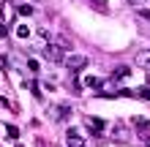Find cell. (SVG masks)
<instances>
[{"mask_svg": "<svg viewBox=\"0 0 150 147\" xmlns=\"http://www.w3.org/2000/svg\"><path fill=\"white\" fill-rule=\"evenodd\" d=\"M44 57H47L49 63H63V60H66V55H63V49H60L57 44H49L47 49H44Z\"/></svg>", "mask_w": 150, "mask_h": 147, "instance_id": "obj_1", "label": "cell"}, {"mask_svg": "<svg viewBox=\"0 0 150 147\" xmlns=\"http://www.w3.org/2000/svg\"><path fill=\"white\" fill-rule=\"evenodd\" d=\"M63 63H66L68 71H79V68H85V65H87V57H85V55H68Z\"/></svg>", "mask_w": 150, "mask_h": 147, "instance_id": "obj_2", "label": "cell"}, {"mask_svg": "<svg viewBox=\"0 0 150 147\" xmlns=\"http://www.w3.org/2000/svg\"><path fill=\"white\" fill-rule=\"evenodd\" d=\"M68 147H85V139H82V136H79V131H76V128H68Z\"/></svg>", "mask_w": 150, "mask_h": 147, "instance_id": "obj_3", "label": "cell"}, {"mask_svg": "<svg viewBox=\"0 0 150 147\" xmlns=\"http://www.w3.org/2000/svg\"><path fill=\"white\" fill-rule=\"evenodd\" d=\"M137 63L145 68V71H150V52H139L137 55Z\"/></svg>", "mask_w": 150, "mask_h": 147, "instance_id": "obj_4", "label": "cell"}, {"mask_svg": "<svg viewBox=\"0 0 150 147\" xmlns=\"http://www.w3.org/2000/svg\"><path fill=\"white\" fill-rule=\"evenodd\" d=\"M0 14H3V19L8 22V19H14V6L11 3H3L0 6Z\"/></svg>", "mask_w": 150, "mask_h": 147, "instance_id": "obj_5", "label": "cell"}, {"mask_svg": "<svg viewBox=\"0 0 150 147\" xmlns=\"http://www.w3.org/2000/svg\"><path fill=\"white\" fill-rule=\"evenodd\" d=\"M131 71H128V65H117L115 68V74H112V79H126Z\"/></svg>", "mask_w": 150, "mask_h": 147, "instance_id": "obj_6", "label": "cell"}, {"mask_svg": "<svg viewBox=\"0 0 150 147\" xmlns=\"http://www.w3.org/2000/svg\"><path fill=\"white\" fill-rule=\"evenodd\" d=\"M85 84L87 87H101V79L98 76H85Z\"/></svg>", "mask_w": 150, "mask_h": 147, "instance_id": "obj_7", "label": "cell"}, {"mask_svg": "<svg viewBox=\"0 0 150 147\" xmlns=\"http://www.w3.org/2000/svg\"><path fill=\"white\" fill-rule=\"evenodd\" d=\"M90 6L96 8V11H107V8H109V6H107V0H90Z\"/></svg>", "mask_w": 150, "mask_h": 147, "instance_id": "obj_8", "label": "cell"}, {"mask_svg": "<svg viewBox=\"0 0 150 147\" xmlns=\"http://www.w3.org/2000/svg\"><path fill=\"white\" fill-rule=\"evenodd\" d=\"M6 134L11 136V139H16V142H19V128H14V125H6Z\"/></svg>", "mask_w": 150, "mask_h": 147, "instance_id": "obj_9", "label": "cell"}, {"mask_svg": "<svg viewBox=\"0 0 150 147\" xmlns=\"http://www.w3.org/2000/svg\"><path fill=\"white\" fill-rule=\"evenodd\" d=\"M16 36H19V38H28L30 36V27H28V25H19V27H16Z\"/></svg>", "mask_w": 150, "mask_h": 147, "instance_id": "obj_10", "label": "cell"}, {"mask_svg": "<svg viewBox=\"0 0 150 147\" xmlns=\"http://www.w3.org/2000/svg\"><path fill=\"white\" fill-rule=\"evenodd\" d=\"M19 14H22V16H30V14H33V6H30V3H22V6H19Z\"/></svg>", "mask_w": 150, "mask_h": 147, "instance_id": "obj_11", "label": "cell"}, {"mask_svg": "<svg viewBox=\"0 0 150 147\" xmlns=\"http://www.w3.org/2000/svg\"><path fill=\"white\" fill-rule=\"evenodd\" d=\"M134 96H139V98H145V101H150V87H139Z\"/></svg>", "mask_w": 150, "mask_h": 147, "instance_id": "obj_12", "label": "cell"}, {"mask_svg": "<svg viewBox=\"0 0 150 147\" xmlns=\"http://www.w3.org/2000/svg\"><path fill=\"white\" fill-rule=\"evenodd\" d=\"M134 125L139 128V131H145V128H147L150 123H147V120H145V117H137V120H134Z\"/></svg>", "mask_w": 150, "mask_h": 147, "instance_id": "obj_13", "label": "cell"}, {"mask_svg": "<svg viewBox=\"0 0 150 147\" xmlns=\"http://www.w3.org/2000/svg\"><path fill=\"white\" fill-rule=\"evenodd\" d=\"M90 125L96 128V131H101V128H104V120H98V117H93V120H90Z\"/></svg>", "mask_w": 150, "mask_h": 147, "instance_id": "obj_14", "label": "cell"}, {"mask_svg": "<svg viewBox=\"0 0 150 147\" xmlns=\"http://www.w3.org/2000/svg\"><path fill=\"white\" fill-rule=\"evenodd\" d=\"M6 33H8V30H6V25L0 22V38H6Z\"/></svg>", "mask_w": 150, "mask_h": 147, "instance_id": "obj_15", "label": "cell"}, {"mask_svg": "<svg viewBox=\"0 0 150 147\" xmlns=\"http://www.w3.org/2000/svg\"><path fill=\"white\" fill-rule=\"evenodd\" d=\"M145 147H150V136H145Z\"/></svg>", "mask_w": 150, "mask_h": 147, "instance_id": "obj_16", "label": "cell"}, {"mask_svg": "<svg viewBox=\"0 0 150 147\" xmlns=\"http://www.w3.org/2000/svg\"><path fill=\"white\" fill-rule=\"evenodd\" d=\"M128 3H142V0H128Z\"/></svg>", "mask_w": 150, "mask_h": 147, "instance_id": "obj_17", "label": "cell"}]
</instances>
